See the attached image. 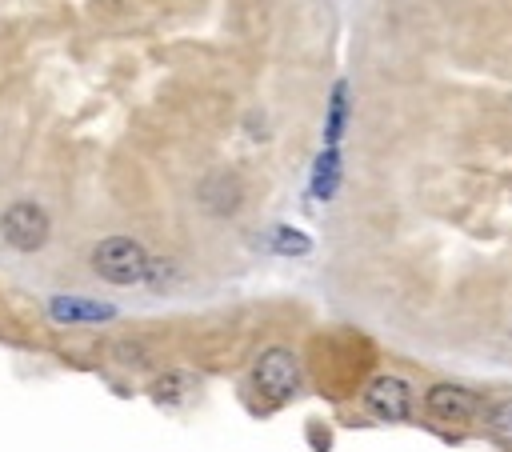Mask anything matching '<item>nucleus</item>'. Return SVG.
<instances>
[{"instance_id":"7","label":"nucleus","mask_w":512,"mask_h":452,"mask_svg":"<svg viewBox=\"0 0 512 452\" xmlns=\"http://www.w3.org/2000/svg\"><path fill=\"white\" fill-rule=\"evenodd\" d=\"M484 432H488L500 448L512 452V396H500V400H492V404L484 408Z\"/></svg>"},{"instance_id":"8","label":"nucleus","mask_w":512,"mask_h":452,"mask_svg":"<svg viewBox=\"0 0 512 452\" xmlns=\"http://www.w3.org/2000/svg\"><path fill=\"white\" fill-rule=\"evenodd\" d=\"M272 244H276L280 252H296V256H304V252L312 248V240H308L304 232H296V228H272Z\"/></svg>"},{"instance_id":"1","label":"nucleus","mask_w":512,"mask_h":452,"mask_svg":"<svg viewBox=\"0 0 512 452\" xmlns=\"http://www.w3.org/2000/svg\"><path fill=\"white\" fill-rule=\"evenodd\" d=\"M92 268L108 280V284H140L148 272H152V260L148 252L128 240V236H108L92 248Z\"/></svg>"},{"instance_id":"2","label":"nucleus","mask_w":512,"mask_h":452,"mask_svg":"<svg viewBox=\"0 0 512 452\" xmlns=\"http://www.w3.org/2000/svg\"><path fill=\"white\" fill-rule=\"evenodd\" d=\"M412 384L404 376H392V372H380L364 384V408L376 416V420H388V424H400L412 416Z\"/></svg>"},{"instance_id":"3","label":"nucleus","mask_w":512,"mask_h":452,"mask_svg":"<svg viewBox=\"0 0 512 452\" xmlns=\"http://www.w3.org/2000/svg\"><path fill=\"white\" fill-rule=\"evenodd\" d=\"M424 412L436 420V424H448V428H464L480 416V396L464 384H432L424 392Z\"/></svg>"},{"instance_id":"10","label":"nucleus","mask_w":512,"mask_h":452,"mask_svg":"<svg viewBox=\"0 0 512 452\" xmlns=\"http://www.w3.org/2000/svg\"><path fill=\"white\" fill-rule=\"evenodd\" d=\"M332 176H336V156L328 152V156L320 160V168H316V192H320V196L332 192Z\"/></svg>"},{"instance_id":"6","label":"nucleus","mask_w":512,"mask_h":452,"mask_svg":"<svg viewBox=\"0 0 512 452\" xmlns=\"http://www.w3.org/2000/svg\"><path fill=\"white\" fill-rule=\"evenodd\" d=\"M48 312H52V320H60V324H100V320H112V308H108V304L80 300V296H52Z\"/></svg>"},{"instance_id":"5","label":"nucleus","mask_w":512,"mask_h":452,"mask_svg":"<svg viewBox=\"0 0 512 452\" xmlns=\"http://www.w3.org/2000/svg\"><path fill=\"white\" fill-rule=\"evenodd\" d=\"M0 232H4V240H8L16 252H36V248L48 240V216H44V208L20 200V204H12V208L0 216Z\"/></svg>"},{"instance_id":"4","label":"nucleus","mask_w":512,"mask_h":452,"mask_svg":"<svg viewBox=\"0 0 512 452\" xmlns=\"http://www.w3.org/2000/svg\"><path fill=\"white\" fill-rule=\"evenodd\" d=\"M256 388L268 396V400H288L296 388H300V360L296 352L288 348H268L260 360H256Z\"/></svg>"},{"instance_id":"9","label":"nucleus","mask_w":512,"mask_h":452,"mask_svg":"<svg viewBox=\"0 0 512 452\" xmlns=\"http://www.w3.org/2000/svg\"><path fill=\"white\" fill-rule=\"evenodd\" d=\"M180 388H192V380H188V376H164V380L156 384V400H180V396H184Z\"/></svg>"}]
</instances>
